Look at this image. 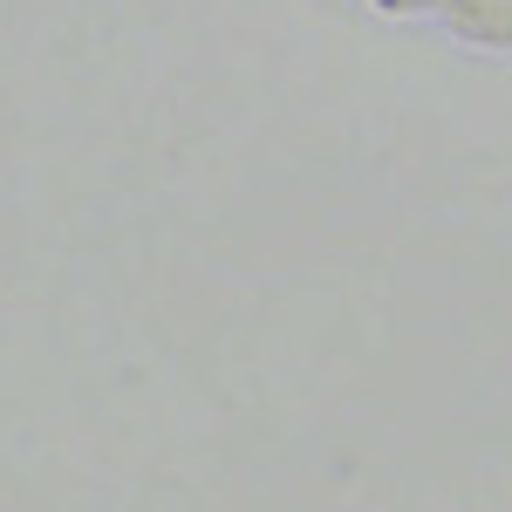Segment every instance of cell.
<instances>
[{
  "instance_id": "2",
  "label": "cell",
  "mask_w": 512,
  "mask_h": 512,
  "mask_svg": "<svg viewBox=\"0 0 512 512\" xmlns=\"http://www.w3.org/2000/svg\"><path fill=\"white\" fill-rule=\"evenodd\" d=\"M383 14H424V7H444V0H376Z\"/></svg>"
},
{
  "instance_id": "1",
  "label": "cell",
  "mask_w": 512,
  "mask_h": 512,
  "mask_svg": "<svg viewBox=\"0 0 512 512\" xmlns=\"http://www.w3.org/2000/svg\"><path fill=\"white\" fill-rule=\"evenodd\" d=\"M444 21H451L465 41L512 48V0H444Z\"/></svg>"
}]
</instances>
